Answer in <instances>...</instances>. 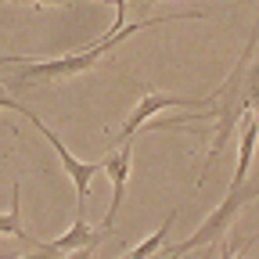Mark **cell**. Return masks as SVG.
<instances>
[{"label":"cell","mask_w":259,"mask_h":259,"mask_svg":"<svg viewBox=\"0 0 259 259\" xmlns=\"http://www.w3.org/2000/svg\"><path fill=\"white\" fill-rule=\"evenodd\" d=\"M259 198V180L255 184H241V187H231L227 191V198L202 220V227L194 231L191 238H184L180 245H173L169 248V255L166 259H184L187 252H194V248H202V245H209V241H220V238H227V231L234 227V220H238V212L248 205V202H255Z\"/></svg>","instance_id":"obj_2"},{"label":"cell","mask_w":259,"mask_h":259,"mask_svg":"<svg viewBox=\"0 0 259 259\" xmlns=\"http://www.w3.org/2000/svg\"><path fill=\"white\" fill-rule=\"evenodd\" d=\"M0 259H18V255H8V252H0Z\"/></svg>","instance_id":"obj_13"},{"label":"cell","mask_w":259,"mask_h":259,"mask_svg":"<svg viewBox=\"0 0 259 259\" xmlns=\"http://www.w3.org/2000/svg\"><path fill=\"white\" fill-rule=\"evenodd\" d=\"M0 234H11V238H18L22 245H32V248H36L32 234L25 231V223H22V187H18V184L11 187V209L0 212Z\"/></svg>","instance_id":"obj_8"},{"label":"cell","mask_w":259,"mask_h":259,"mask_svg":"<svg viewBox=\"0 0 259 259\" xmlns=\"http://www.w3.org/2000/svg\"><path fill=\"white\" fill-rule=\"evenodd\" d=\"M255 141H259V115L248 112L241 119V148H238V169H234L231 187L248 184V169H252V158H255Z\"/></svg>","instance_id":"obj_7"},{"label":"cell","mask_w":259,"mask_h":259,"mask_svg":"<svg viewBox=\"0 0 259 259\" xmlns=\"http://www.w3.org/2000/svg\"><path fill=\"white\" fill-rule=\"evenodd\" d=\"M130 166H134V141H122L119 151H112V155L101 162V173H108V180H112V205H108V212H105L101 231H112V223H115V216H119V209H122Z\"/></svg>","instance_id":"obj_5"},{"label":"cell","mask_w":259,"mask_h":259,"mask_svg":"<svg viewBox=\"0 0 259 259\" xmlns=\"http://www.w3.org/2000/svg\"><path fill=\"white\" fill-rule=\"evenodd\" d=\"M0 130H11V126H8V122H0Z\"/></svg>","instance_id":"obj_14"},{"label":"cell","mask_w":259,"mask_h":259,"mask_svg":"<svg viewBox=\"0 0 259 259\" xmlns=\"http://www.w3.org/2000/svg\"><path fill=\"white\" fill-rule=\"evenodd\" d=\"M255 238H259V234H255Z\"/></svg>","instance_id":"obj_15"},{"label":"cell","mask_w":259,"mask_h":259,"mask_svg":"<svg viewBox=\"0 0 259 259\" xmlns=\"http://www.w3.org/2000/svg\"><path fill=\"white\" fill-rule=\"evenodd\" d=\"M137 4H141V8H151V4H158V0H137Z\"/></svg>","instance_id":"obj_12"},{"label":"cell","mask_w":259,"mask_h":259,"mask_svg":"<svg viewBox=\"0 0 259 259\" xmlns=\"http://www.w3.org/2000/svg\"><path fill=\"white\" fill-rule=\"evenodd\" d=\"M0 108H11V112H18V115H25L32 126L40 130V134L47 137V144L58 151V158H61V166H65V173H69V180H72V187H76V216H83V209H87V194H90V180H94V173H101V162H79L69 148L61 144V137L54 134V130L40 119V115H32L25 105H18V101H11L8 94H0Z\"/></svg>","instance_id":"obj_3"},{"label":"cell","mask_w":259,"mask_h":259,"mask_svg":"<svg viewBox=\"0 0 259 259\" xmlns=\"http://www.w3.org/2000/svg\"><path fill=\"white\" fill-rule=\"evenodd\" d=\"M220 259H241V255L231 248V241H223V245H220Z\"/></svg>","instance_id":"obj_11"},{"label":"cell","mask_w":259,"mask_h":259,"mask_svg":"<svg viewBox=\"0 0 259 259\" xmlns=\"http://www.w3.org/2000/svg\"><path fill=\"white\" fill-rule=\"evenodd\" d=\"M22 259H58V255L51 252V245H36V248H32L29 255H22Z\"/></svg>","instance_id":"obj_10"},{"label":"cell","mask_w":259,"mask_h":259,"mask_svg":"<svg viewBox=\"0 0 259 259\" xmlns=\"http://www.w3.org/2000/svg\"><path fill=\"white\" fill-rule=\"evenodd\" d=\"M216 105V94H209V97H177V94H162V90H155L151 83H144V94H141V101H137V108L126 115V122H122V130H119V144L122 141H130L137 134V130L151 119V115H158L162 108H191V112H209Z\"/></svg>","instance_id":"obj_4"},{"label":"cell","mask_w":259,"mask_h":259,"mask_svg":"<svg viewBox=\"0 0 259 259\" xmlns=\"http://www.w3.org/2000/svg\"><path fill=\"white\" fill-rule=\"evenodd\" d=\"M108 234H112V231H94L83 216H76L69 231H65L61 238H54V241H47V245H51L54 255H69V252H79V248H94L97 241H105Z\"/></svg>","instance_id":"obj_6"},{"label":"cell","mask_w":259,"mask_h":259,"mask_svg":"<svg viewBox=\"0 0 259 259\" xmlns=\"http://www.w3.org/2000/svg\"><path fill=\"white\" fill-rule=\"evenodd\" d=\"M173 223H177V209H173L166 220H162V227H158V231H155L151 238H144L141 245H134V248H130V252L122 255V259H151L162 245H166V238H169V231H173Z\"/></svg>","instance_id":"obj_9"},{"label":"cell","mask_w":259,"mask_h":259,"mask_svg":"<svg viewBox=\"0 0 259 259\" xmlns=\"http://www.w3.org/2000/svg\"><path fill=\"white\" fill-rule=\"evenodd\" d=\"M173 18H191V22H194V18H202V11H184V15H169V18L130 22V25H122V29H112L105 40H97V44L87 47V51L65 54V58H47V61H25V65H22V72H18L8 87H22V83H29V79H69V76H79V72L94 69L101 54H108L112 47H119L122 40H130L134 32H141V29H155V25H162V22H173Z\"/></svg>","instance_id":"obj_1"}]
</instances>
